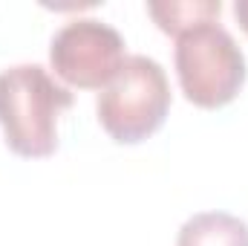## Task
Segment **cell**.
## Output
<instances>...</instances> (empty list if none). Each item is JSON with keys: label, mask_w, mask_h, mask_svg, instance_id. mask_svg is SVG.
Wrapping results in <instances>:
<instances>
[{"label": "cell", "mask_w": 248, "mask_h": 246, "mask_svg": "<svg viewBox=\"0 0 248 246\" xmlns=\"http://www.w3.org/2000/svg\"><path fill=\"white\" fill-rule=\"evenodd\" d=\"M69 107V87L58 84L46 67L15 64L0 70V130L17 157H52L58 151V119Z\"/></svg>", "instance_id": "1"}, {"label": "cell", "mask_w": 248, "mask_h": 246, "mask_svg": "<svg viewBox=\"0 0 248 246\" xmlns=\"http://www.w3.org/2000/svg\"><path fill=\"white\" fill-rule=\"evenodd\" d=\"M173 64L185 99L202 110L231 105L248 78V64L240 44L217 20H205L182 32L176 38Z\"/></svg>", "instance_id": "2"}, {"label": "cell", "mask_w": 248, "mask_h": 246, "mask_svg": "<svg viewBox=\"0 0 248 246\" xmlns=\"http://www.w3.org/2000/svg\"><path fill=\"white\" fill-rule=\"evenodd\" d=\"M98 124L119 145L150 139L170 113V81L162 64L147 55H127L116 78L95 99Z\"/></svg>", "instance_id": "3"}, {"label": "cell", "mask_w": 248, "mask_h": 246, "mask_svg": "<svg viewBox=\"0 0 248 246\" xmlns=\"http://www.w3.org/2000/svg\"><path fill=\"white\" fill-rule=\"evenodd\" d=\"M122 32L98 18H72L52 35L49 64L63 84L104 90L124 64Z\"/></svg>", "instance_id": "4"}, {"label": "cell", "mask_w": 248, "mask_h": 246, "mask_svg": "<svg viewBox=\"0 0 248 246\" xmlns=\"http://www.w3.org/2000/svg\"><path fill=\"white\" fill-rule=\"evenodd\" d=\"M176 246H248V223L228 211H199L182 223Z\"/></svg>", "instance_id": "5"}, {"label": "cell", "mask_w": 248, "mask_h": 246, "mask_svg": "<svg viewBox=\"0 0 248 246\" xmlns=\"http://www.w3.org/2000/svg\"><path fill=\"white\" fill-rule=\"evenodd\" d=\"M222 3L219 0H150L147 15L156 20V26L173 38L182 32L205 23V20H219Z\"/></svg>", "instance_id": "6"}, {"label": "cell", "mask_w": 248, "mask_h": 246, "mask_svg": "<svg viewBox=\"0 0 248 246\" xmlns=\"http://www.w3.org/2000/svg\"><path fill=\"white\" fill-rule=\"evenodd\" d=\"M234 15H237L240 26L246 29V35H248V0H237V3H234Z\"/></svg>", "instance_id": "7"}]
</instances>
